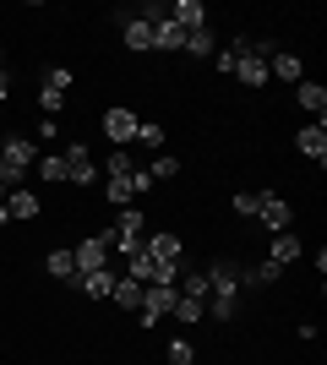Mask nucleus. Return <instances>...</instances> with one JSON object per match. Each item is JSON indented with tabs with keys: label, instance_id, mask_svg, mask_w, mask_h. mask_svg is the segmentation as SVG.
Listing matches in <instances>:
<instances>
[{
	"label": "nucleus",
	"instance_id": "1",
	"mask_svg": "<svg viewBox=\"0 0 327 365\" xmlns=\"http://www.w3.org/2000/svg\"><path fill=\"white\" fill-rule=\"evenodd\" d=\"M33 158H38V153H33V142H28V137H11L6 148H0V185H6V191H16V185H22V175L33 169Z\"/></svg>",
	"mask_w": 327,
	"mask_h": 365
},
{
	"label": "nucleus",
	"instance_id": "2",
	"mask_svg": "<svg viewBox=\"0 0 327 365\" xmlns=\"http://www.w3.org/2000/svg\"><path fill=\"white\" fill-rule=\"evenodd\" d=\"M175 300H180V289H175V284H147V289H142V327L164 322V317L175 311Z\"/></svg>",
	"mask_w": 327,
	"mask_h": 365
},
{
	"label": "nucleus",
	"instance_id": "3",
	"mask_svg": "<svg viewBox=\"0 0 327 365\" xmlns=\"http://www.w3.org/2000/svg\"><path fill=\"white\" fill-rule=\"evenodd\" d=\"M61 158H66V180H71V185H93V180H98V169H93V148H88V142H71Z\"/></svg>",
	"mask_w": 327,
	"mask_h": 365
},
{
	"label": "nucleus",
	"instance_id": "4",
	"mask_svg": "<svg viewBox=\"0 0 327 365\" xmlns=\"http://www.w3.org/2000/svg\"><path fill=\"white\" fill-rule=\"evenodd\" d=\"M125 278H137L142 289H147V284H175L180 273H170V267H158V262H153V257H147V251L137 245V251H131V273H125Z\"/></svg>",
	"mask_w": 327,
	"mask_h": 365
},
{
	"label": "nucleus",
	"instance_id": "5",
	"mask_svg": "<svg viewBox=\"0 0 327 365\" xmlns=\"http://www.w3.org/2000/svg\"><path fill=\"white\" fill-rule=\"evenodd\" d=\"M142 251H147L158 267L180 273V235H147V240H142Z\"/></svg>",
	"mask_w": 327,
	"mask_h": 365
},
{
	"label": "nucleus",
	"instance_id": "6",
	"mask_svg": "<svg viewBox=\"0 0 327 365\" xmlns=\"http://www.w3.org/2000/svg\"><path fill=\"white\" fill-rule=\"evenodd\" d=\"M104 257H109L104 235H88V240L71 245V262H77V273H98V267H104Z\"/></svg>",
	"mask_w": 327,
	"mask_h": 365
},
{
	"label": "nucleus",
	"instance_id": "7",
	"mask_svg": "<svg viewBox=\"0 0 327 365\" xmlns=\"http://www.w3.org/2000/svg\"><path fill=\"white\" fill-rule=\"evenodd\" d=\"M256 218H262V224L273 229V235H279V229H289V224H295V207H289L284 197H273V191H262V207H256Z\"/></svg>",
	"mask_w": 327,
	"mask_h": 365
},
{
	"label": "nucleus",
	"instance_id": "8",
	"mask_svg": "<svg viewBox=\"0 0 327 365\" xmlns=\"http://www.w3.org/2000/svg\"><path fill=\"white\" fill-rule=\"evenodd\" d=\"M104 137L115 142V148L137 142V115H131V109H109V115H104Z\"/></svg>",
	"mask_w": 327,
	"mask_h": 365
},
{
	"label": "nucleus",
	"instance_id": "9",
	"mask_svg": "<svg viewBox=\"0 0 327 365\" xmlns=\"http://www.w3.org/2000/svg\"><path fill=\"white\" fill-rule=\"evenodd\" d=\"M170 22L180 33H197V28H207V6H202V0H175V6H170Z\"/></svg>",
	"mask_w": 327,
	"mask_h": 365
},
{
	"label": "nucleus",
	"instance_id": "10",
	"mask_svg": "<svg viewBox=\"0 0 327 365\" xmlns=\"http://www.w3.org/2000/svg\"><path fill=\"white\" fill-rule=\"evenodd\" d=\"M295 104L306 109L316 125L327 120V88H322V82H300V88H295Z\"/></svg>",
	"mask_w": 327,
	"mask_h": 365
},
{
	"label": "nucleus",
	"instance_id": "11",
	"mask_svg": "<svg viewBox=\"0 0 327 365\" xmlns=\"http://www.w3.org/2000/svg\"><path fill=\"white\" fill-rule=\"evenodd\" d=\"M267 76H279V82H306V61H300V55H289V49H284V55H267Z\"/></svg>",
	"mask_w": 327,
	"mask_h": 365
},
{
	"label": "nucleus",
	"instance_id": "12",
	"mask_svg": "<svg viewBox=\"0 0 327 365\" xmlns=\"http://www.w3.org/2000/svg\"><path fill=\"white\" fill-rule=\"evenodd\" d=\"M6 213L22 218V224H33V218L44 213V202L33 197V191H22V185H16V191H6Z\"/></svg>",
	"mask_w": 327,
	"mask_h": 365
},
{
	"label": "nucleus",
	"instance_id": "13",
	"mask_svg": "<svg viewBox=\"0 0 327 365\" xmlns=\"http://www.w3.org/2000/svg\"><path fill=\"white\" fill-rule=\"evenodd\" d=\"M295 148L300 153H306V158H311V164H322V158H327V125H306V131H300V137H295Z\"/></svg>",
	"mask_w": 327,
	"mask_h": 365
},
{
	"label": "nucleus",
	"instance_id": "14",
	"mask_svg": "<svg viewBox=\"0 0 327 365\" xmlns=\"http://www.w3.org/2000/svg\"><path fill=\"white\" fill-rule=\"evenodd\" d=\"M147 28H153V49H186V33L175 28L170 16H153Z\"/></svg>",
	"mask_w": 327,
	"mask_h": 365
},
{
	"label": "nucleus",
	"instance_id": "15",
	"mask_svg": "<svg viewBox=\"0 0 327 365\" xmlns=\"http://www.w3.org/2000/svg\"><path fill=\"white\" fill-rule=\"evenodd\" d=\"M273 267H289V262H300V235H289V229H279L273 235Z\"/></svg>",
	"mask_w": 327,
	"mask_h": 365
},
{
	"label": "nucleus",
	"instance_id": "16",
	"mask_svg": "<svg viewBox=\"0 0 327 365\" xmlns=\"http://www.w3.org/2000/svg\"><path fill=\"white\" fill-rule=\"evenodd\" d=\"M109 300L120 305V311H142V284H137V278H115Z\"/></svg>",
	"mask_w": 327,
	"mask_h": 365
},
{
	"label": "nucleus",
	"instance_id": "17",
	"mask_svg": "<svg viewBox=\"0 0 327 365\" xmlns=\"http://www.w3.org/2000/svg\"><path fill=\"white\" fill-rule=\"evenodd\" d=\"M49 278H61V284H82V273H77V262H71V251H49Z\"/></svg>",
	"mask_w": 327,
	"mask_h": 365
},
{
	"label": "nucleus",
	"instance_id": "18",
	"mask_svg": "<svg viewBox=\"0 0 327 365\" xmlns=\"http://www.w3.org/2000/svg\"><path fill=\"white\" fill-rule=\"evenodd\" d=\"M186 55H197V61L218 55V38H213V28H197V33H186Z\"/></svg>",
	"mask_w": 327,
	"mask_h": 365
},
{
	"label": "nucleus",
	"instance_id": "19",
	"mask_svg": "<svg viewBox=\"0 0 327 365\" xmlns=\"http://www.w3.org/2000/svg\"><path fill=\"white\" fill-rule=\"evenodd\" d=\"M77 289H88L93 300H109V289H115V273H109V267H98V273H82Z\"/></svg>",
	"mask_w": 327,
	"mask_h": 365
},
{
	"label": "nucleus",
	"instance_id": "20",
	"mask_svg": "<svg viewBox=\"0 0 327 365\" xmlns=\"http://www.w3.org/2000/svg\"><path fill=\"white\" fill-rule=\"evenodd\" d=\"M125 49H153V28H147L142 16H131V22H125Z\"/></svg>",
	"mask_w": 327,
	"mask_h": 365
},
{
	"label": "nucleus",
	"instance_id": "21",
	"mask_svg": "<svg viewBox=\"0 0 327 365\" xmlns=\"http://www.w3.org/2000/svg\"><path fill=\"white\" fill-rule=\"evenodd\" d=\"M33 169H38L49 185H61V180H66V158H61V153H44V158H33Z\"/></svg>",
	"mask_w": 327,
	"mask_h": 365
},
{
	"label": "nucleus",
	"instance_id": "22",
	"mask_svg": "<svg viewBox=\"0 0 327 365\" xmlns=\"http://www.w3.org/2000/svg\"><path fill=\"white\" fill-rule=\"evenodd\" d=\"M71 82H77V76L66 71V66H49V71H44V93H55V98H66V93H71Z\"/></svg>",
	"mask_w": 327,
	"mask_h": 365
},
{
	"label": "nucleus",
	"instance_id": "23",
	"mask_svg": "<svg viewBox=\"0 0 327 365\" xmlns=\"http://www.w3.org/2000/svg\"><path fill=\"white\" fill-rule=\"evenodd\" d=\"M180 294H186V300H202V305H207V294H213L207 273H186V289H180Z\"/></svg>",
	"mask_w": 327,
	"mask_h": 365
},
{
	"label": "nucleus",
	"instance_id": "24",
	"mask_svg": "<svg viewBox=\"0 0 327 365\" xmlns=\"http://www.w3.org/2000/svg\"><path fill=\"white\" fill-rule=\"evenodd\" d=\"M104 197L115 202V207H125V202L137 197V191H131V175H120V180H109V185H104Z\"/></svg>",
	"mask_w": 327,
	"mask_h": 365
},
{
	"label": "nucleus",
	"instance_id": "25",
	"mask_svg": "<svg viewBox=\"0 0 327 365\" xmlns=\"http://www.w3.org/2000/svg\"><path fill=\"white\" fill-rule=\"evenodd\" d=\"M202 311H207L202 300H186V294H180V300H175V311H170V317H175V322H202Z\"/></svg>",
	"mask_w": 327,
	"mask_h": 365
},
{
	"label": "nucleus",
	"instance_id": "26",
	"mask_svg": "<svg viewBox=\"0 0 327 365\" xmlns=\"http://www.w3.org/2000/svg\"><path fill=\"white\" fill-rule=\"evenodd\" d=\"M137 148H164V125H153V120H137Z\"/></svg>",
	"mask_w": 327,
	"mask_h": 365
},
{
	"label": "nucleus",
	"instance_id": "27",
	"mask_svg": "<svg viewBox=\"0 0 327 365\" xmlns=\"http://www.w3.org/2000/svg\"><path fill=\"white\" fill-rule=\"evenodd\" d=\"M147 175H153V180H175V175H180V158H170V153H158Z\"/></svg>",
	"mask_w": 327,
	"mask_h": 365
},
{
	"label": "nucleus",
	"instance_id": "28",
	"mask_svg": "<svg viewBox=\"0 0 327 365\" xmlns=\"http://www.w3.org/2000/svg\"><path fill=\"white\" fill-rule=\"evenodd\" d=\"M256 207H262V191H234V213L240 218H256Z\"/></svg>",
	"mask_w": 327,
	"mask_h": 365
},
{
	"label": "nucleus",
	"instance_id": "29",
	"mask_svg": "<svg viewBox=\"0 0 327 365\" xmlns=\"http://www.w3.org/2000/svg\"><path fill=\"white\" fill-rule=\"evenodd\" d=\"M109 180H120V175H131V169H137V164H131V153H125V148H115V153H109Z\"/></svg>",
	"mask_w": 327,
	"mask_h": 365
},
{
	"label": "nucleus",
	"instance_id": "30",
	"mask_svg": "<svg viewBox=\"0 0 327 365\" xmlns=\"http://www.w3.org/2000/svg\"><path fill=\"white\" fill-rule=\"evenodd\" d=\"M115 235H131V240L142 235V213H137V207H125V213L115 218Z\"/></svg>",
	"mask_w": 327,
	"mask_h": 365
},
{
	"label": "nucleus",
	"instance_id": "31",
	"mask_svg": "<svg viewBox=\"0 0 327 365\" xmlns=\"http://www.w3.org/2000/svg\"><path fill=\"white\" fill-rule=\"evenodd\" d=\"M170 365H197V349H191V338H175V344H170Z\"/></svg>",
	"mask_w": 327,
	"mask_h": 365
},
{
	"label": "nucleus",
	"instance_id": "32",
	"mask_svg": "<svg viewBox=\"0 0 327 365\" xmlns=\"http://www.w3.org/2000/svg\"><path fill=\"white\" fill-rule=\"evenodd\" d=\"M131 191H137V197H142V191H153V175H147V169H131Z\"/></svg>",
	"mask_w": 327,
	"mask_h": 365
},
{
	"label": "nucleus",
	"instance_id": "33",
	"mask_svg": "<svg viewBox=\"0 0 327 365\" xmlns=\"http://www.w3.org/2000/svg\"><path fill=\"white\" fill-rule=\"evenodd\" d=\"M6 98H11V82H6V76H0V104H6Z\"/></svg>",
	"mask_w": 327,
	"mask_h": 365
},
{
	"label": "nucleus",
	"instance_id": "34",
	"mask_svg": "<svg viewBox=\"0 0 327 365\" xmlns=\"http://www.w3.org/2000/svg\"><path fill=\"white\" fill-rule=\"evenodd\" d=\"M0 76H6V55H0Z\"/></svg>",
	"mask_w": 327,
	"mask_h": 365
},
{
	"label": "nucleus",
	"instance_id": "35",
	"mask_svg": "<svg viewBox=\"0 0 327 365\" xmlns=\"http://www.w3.org/2000/svg\"><path fill=\"white\" fill-rule=\"evenodd\" d=\"M0 202H6V185H0Z\"/></svg>",
	"mask_w": 327,
	"mask_h": 365
}]
</instances>
